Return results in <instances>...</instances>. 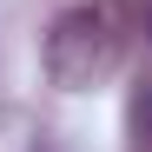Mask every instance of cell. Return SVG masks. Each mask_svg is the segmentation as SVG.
<instances>
[{
	"instance_id": "7a4b0ae2",
	"label": "cell",
	"mask_w": 152,
	"mask_h": 152,
	"mask_svg": "<svg viewBox=\"0 0 152 152\" xmlns=\"http://www.w3.org/2000/svg\"><path fill=\"white\" fill-rule=\"evenodd\" d=\"M126 139H132V152H152V80L132 86V99H126Z\"/></svg>"
},
{
	"instance_id": "6da1fadb",
	"label": "cell",
	"mask_w": 152,
	"mask_h": 152,
	"mask_svg": "<svg viewBox=\"0 0 152 152\" xmlns=\"http://www.w3.org/2000/svg\"><path fill=\"white\" fill-rule=\"evenodd\" d=\"M119 60H126V20L106 0H80V7L53 13V27L40 40V66L60 93H86L99 80H113Z\"/></svg>"
}]
</instances>
